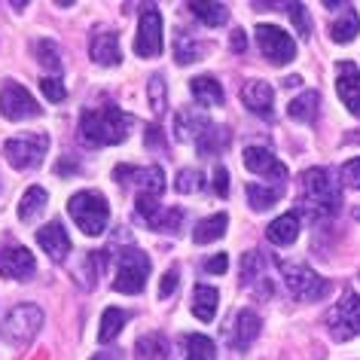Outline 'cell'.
Listing matches in <instances>:
<instances>
[{"label":"cell","mask_w":360,"mask_h":360,"mask_svg":"<svg viewBox=\"0 0 360 360\" xmlns=\"http://www.w3.org/2000/svg\"><path fill=\"white\" fill-rule=\"evenodd\" d=\"M129 129H131V116H125L120 107H113V104L86 110L83 120H79L83 141L92 143V147H110V143H120V141L129 138Z\"/></svg>","instance_id":"6da1fadb"},{"label":"cell","mask_w":360,"mask_h":360,"mask_svg":"<svg viewBox=\"0 0 360 360\" xmlns=\"http://www.w3.org/2000/svg\"><path fill=\"white\" fill-rule=\"evenodd\" d=\"M302 205L305 211L311 214L314 220L318 217H330V214L339 211L342 195L336 180H330V171L323 168H309L302 174Z\"/></svg>","instance_id":"7a4b0ae2"},{"label":"cell","mask_w":360,"mask_h":360,"mask_svg":"<svg viewBox=\"0 0 360 360\" xmlns=\"http://www.w3.org/2000/svg\"><path fill=\"white\" fill-rule=\"evenodd\" d=\"M68 211L86 236H101L107 229V220H110V205H107L104 195L95 193V190H83V193L70 195Z\"/></svg>","instance_id":"3957f363"},{"label":"cell","mask_w":360,"mask_h":360,"mask_svg":"<svg viewBox=\"0 0 360 360\" xmlns=\"http://www.w3.org/2000/svg\"><path fill=\"white\" fill-rule=\"evenodd\" d=\"M43 327V311L34 302H19L15 309L4 318V327H0V336H4L6 345L22 348L37 336V330Z\"/></svg>","instance_id":"277c9868"},{"label":"cell","mask_w":360,"mask_h":360,"mask_svg":"<svg viewBox=\"0 0 360 360\" xmlns=\"http://www.w3.org/2000/svg\"><path fill=\"white\" fill-rule=\"evenodd\" d=\"M327 327L336 342H348V339L360 336V296L354 290H345L342 300L330 309Z\"/></svg>","instance_id":"5b68a950"},{"label":"cell","mask_w":360,"mask_h":360,"mask_svg":"<svg viewBox=\"0 0 360 360\" xmlns=\"http://www.w3.org/2000/svg\"><path fill=\"white\" fill-rule=\"evenodd\" d=\"M49 150V134L46 131H34V134H25V138H13L4 143V156L13 168H37L43 156Z\"/></svg>","instance_id":"8992f818"},{"label":"cell","mask_w":360,"mask_h":360,"mask_svg":"<svg viewBox=\"0 0 360 360\" xmlns=\"http://www.w3.org/2000/svg\"><path fill=\"white\" fill-rule=\"evenodd\" d=\"M150 275V257L138 248H129L120 254V272H116L113 290L116 293H141Z\"/></svg>","instance_id":"52a82bcc"},{"label":"cell","mask_w":360,"mask_h":360,"mask_svg":"<svg viewBox=\"0 0 360 360\" xmlns=\"http://www.w3.org/2000/svg\"><path fill=\"white\" fill-rule=\"evenodd\" d=\"M281 275L287 281V290H290L296 300L311 302V300H321V296L327 293V281L305 263H281Z\"/></svg>","instance_id":"ba28073f"},{"label":"cell","mask_w":360,"mask_h":360,"mask_svg":"<svg viewBox=\"0 0 360 360\" xmlns=\"http://www.w3.org/2000/svg\"><path fill=\"white\" fill-rule=\"evenodd\" d=\"M257 43L263 49V56L278 68L296 58V40L287 31L275 28V25H257Z\"/></svg>","instance_id":"9c48e42d"},{"label":"cell","mask_w":360,"mask_h":360,"mask_svg":"<svg viewBox=\"0 0 360 360\" xmlns=\"http://www.w3.org/2000/svg\"><path fill=\"white\" fill-rule=\"evenodd\" d=\"M0 113L13 122H22V120H31V116H40L43 107L34 101V95L25 86L4 83V89H0Z\"/></svg>","instance_id":"30bf717a"},{"label":"cell","mask_w":360,"mask_h":360,"mask_svg":"<svg viewBox=\"0 0 360 360\" xmlns=\"http://www.w3.org/2000/svg\"><path fill=\"white\" fill-rule=\"evenodd\" d=\"M134 52L141 58H156L162 52V15L156 6H147L138 22V37H134Z\"/></svg>","instance_id":"8fae6325"},{"label":"cell","mask_w":360,"mask_h":360,"mask_svg":"<svg viewBox=\"0 0 360 360\" xmlns=\"http://www.w3.org/2000/svg\"><path fill=\"white\" fill-rule=\"evenodd\" d=\"M37 269V259L28 248L22 245H4L0 248V275L13 278V281H25L28 275H34Z\"/></svg>","instance_id":"7c38bea8"},{"label":"cell","mask_w":360,"mask_h":360,"mask_svg":"<svg viewBox=\"0 0 360 360\" xmlns=\"http://www.w3.org/2000/svg\"><path fill=\"white\" fill-rule=\"evenodd\" d=\"M113 177L120 184H141V193H150L159 199V193L165 190V174H162L159 165L153 168H131V165H120L113 171Z\"/></svg>","instance_id":"4fadbf2b"},{"label":"cell","mask_w":360,"mask_h":360,"mask_svg":"<svg viewBox=\"0 0 360 360\" xmlns=\"http://www.w3.org/2000/svg\"><path fill=\"white\" fill-rule=\"evenodd\" d=\"M336 92L354 116H360V70L354 61L336 65Z\"/></svg>","instance_id":"5bb4252c"},{"label":"cell","mask_w":360,"mask_h":360,"mask_svg":"<svg viewBox=\"0 0 360 360\" xmlns=\"http://www.w3.org/2000/svg\"><path fill=\"white\" fill-rule=\"evenodd\" d=\"M241 104H245L250 113H257V116H263V120H269V116H272V104H275L272 86L263 83V79H250V83L241 89Z\"/></svg>","instance_id":"9a60e30c"},{"label":"cell","mask_w":360,"mask_h":360,"mask_svg":"<svg viewBox=\"0 0 360 360\" xmlns=\"http://www.w3.org/2000/svg\"><path fill=\"white\" fill-rule=\"evenodd\" d=\"M241 162H245V168L254 171V174H266V177L275 174L278 180L287 177V168L272 156V150H266V147H248L245 156H241Z\"/></svg>","instance_id":"2e32d148"},{"label":"cell","mask_w":360,"mask_h":360,"mask_svg":"<svg viewBox=\"0 0 360 360\" xmlns=\"http://www.w3.org/2000/svg\"><path fill=\"white\" fill-rule=\"evenodd\" d=\"M37 245L46 250L49 259H56V263H61V259L70 254V238L61 223H46L43 229H37Z\"/></svg>","instance_id":"e0dca14e"},{"label":"cell","mask_w":360,"mask_h":360,"mask_svg":"<svg viewBox=\"0 0 360 360\" xmlns=\"http://www.w3.org/2000/svg\"><path fill=\"white\" fill-rule=\"evenodd\" d=\"M89 56H92L95 65H104V68H113L120 65V37L113 31H104V34H95L92 43H89Z\"/></svg>","instance_id":"ac0fdd59"},{"label":"cell","mask_w":360,"mask_h":360,"mask_svg":"<svg viewBox=\"0 0 360 360\" xmlns=\"http://www.w3.org/2000/svg\"><path fill=\"white\" fill-rule=\"evenodd\" d=\"M259 327H263L259 314H257V311H250V309H241V311L236 314V327H232V345L245 351L250 342L259 336Z\"/></svg>","instance_id":"d6986e66"},{"label":"cell","mask_w":360,"mask_h":360,"mask_svg":"<svg viewBox=\"0 0 360 360\" xmlns=\"http://www.w3.org/2000/svg\"><path fill=\"white\" fill-rule=\"evenodd\" d=\"M208 129H211V122L205 120V116H199V110H180L177 113L174 131H177L180 141H195V143H199Z\"/></svg>","instance_id":"ffe728a7"},{"label":"cell","mask_w":360,"mask_h":360,"mask_svg":"<svg viewBox=\"0 0 360 360\" xmlns=\"http://www.w3.org/2000/svg\"><path fill=\"white\" fill-rule=\"evenodd\" d=\"M296 236H300V217H296V214H281V217L266 226V238L272 241V245H281V248L293 245Z\"/></svg>","instance_id":"44dd1931"},{"label":"cell","mask_w":360,"mask_h":360,"mask_svg":"<svg viewBox=\"0 0 360 360\" xmlns=\"http://www.w3.org/2000/svg\"><path fill=\"white\" fill-rule=\"evenodd\" d=\"M190 92H193V98L202 107H217V104H223V98H226V95H223V86L214 77H195V79H190Z\"/></svg>","instance_id":"7402d4cb"},{"label":"cell","mask_w":360,"mask_h":360,"mask_svg":"<svg viewBox=\"0 0 360 360\" xmlns=\"http://www.w3.org/2000/svg\"><path fill=\"white\" fill-rule=\"evenodd\" d=\"M217 302H220V293L214 290V287H205V284H195L193 290V314L199 321H214V314H217Z\"/></svg>","instance_id":"603a6c76"},{"label":"cell","mask_w":360,"mask_h":360,"mask_svg":"<svg viewBox=\"0 0 360 360\" xmlns=\"http://www.w3.org/2000/svg\"><path fill=\"white\" fill-rule=\"evenodd\" d=\"M134 360H168V342L159 333L141 336L134 342Z\"/></svg>","instance_id":"cb8c5ba5"},{"label":"cell","mask_w":360,"mask_h":360,"mask_svg":"<svg viewBox=\"0 0 360 360\" xmlns=\"http://www.w3.org/2000/svg\"><path fill=\"white\" fill-rule=\"evenodd\" d=\"M226 226H229V217H226V214H214V217H205L199 226H195L193 241H195V245H211V241L223 238Z\"/></svg>","instance_id":"d4e9b609"},{"label":"cell","mask_w":360,"mask_h":360,"mask_svg":"<svg viewBox=\"0 0 360 360\" xmlns=\"http://www.w3.org/2000/svg\"><path fill=\"white\" fill-rule=\"evenodd\" d=\"M318 107H321V95L318 92H302L300 98H293L290 101L287 113H290V120H296V122H314Z\"/></svg>","instance_id":"484cf974"},{"label":"cell","mask_w":360,"mask_h":360,"mask_svg":"<svg viewBox=\"0 0 360 360\" xmlns=\"http://www.w3.org/2000/svg\"><path fill=\"white\" fill-rule=\"evenodd\" d=\"M357 31H360V19H357V13L351 10V6H345V13H342L339 19L330 25L333 43H351L357 37Z\"/></svg>","instance_id":"4316f807"},{"label":"cell","mask_w":360,"mask_h":360,"mask_svg":"<svg viewBox=\"0 0 360 360\" xmlns=\"http://www.w3.org/2000/svg\"><path fill=\"white\" fill-rule=\"evenodd\" d=\"M284 190L281 186H259V184H248V202L254 211H266L272 208L275 202H281Z\"/></svg>","instance_id":"83f0119b"},{"label":"cell","mask_w":360,"mask_h":360,"mask_svg":"<svg viewBox=\"0 0 360 360\" xmlns=\"http://www.w3.org/2000/svg\"><path fill=\"white\" fill-rule=\"evenodd\" d=\"M125 323H129V314H125L122 309H107V311L101 314V327H98V339H101V342H113V339L122 333Z\"/></svg>","instance_id":"f1b7e54d"},{"label":"cell","mask_w":360,"mask_h":360,"mask_svg":"<svg viewBox=\"0 0 360 360\" xmlns=\"http://www.w3.org/2000/svg\"><path fill=\"white\" fill-rule=\"evenodd\" d=\"M190 10H193L195 19L205 22V25H211V28H217V25H223L229 19L226 4H190Z\"/></svg>","instance_id":"f546056e"},{"label":"cell","mask_w":360,"mask_h":360,"mask_svg":"<svg viewBox=\"0 0 360 360\" xmlns=\"http://www.w3.org/2000/svg\"><path fill=\"white\" fill-rule=\"evenodd\" d=\"M43 208H46V190H43V186H31V190L22 195L19 217H22V220H34Z\"/></svg>","instance_id":"4dcf8cb0"},{"label":"cell","mask_w":360,"mask_h":360,"mask_svg":"<svg viewBox=\"0 0 360 360\" xmlns=\"http://www.w3.org/2000/svg\"><path fill=\"white\" fill-rule=\"evenodd\" d=\"M186 360H217V351H214V342L208 336H186Z\"/></svg>","instance_id":"1f68e13d"},{"label":"cell","mask_w":360,"mask_h":360,"mask_svg":"<svg viewBox=\"0 0 360 360\" xmlns=\"http://www.w3.org/2000/svg\"><path fill=\"white\" fill-rule=\"evenodd\" d=\"M138 217L143 220V223H150L153 229L159 226V217H162V205H159V199L156 195H150V193H138Z\"/></svg>","instance_id":"d6a6232c"},{"label":"cell","mask_w":360,"mask_h":360,"mask_svg":"<svg viewBox=\"0 0 360 360\" xmlns=\"http://www.w3.org/2000/svg\"><path fill=\"white\" fill-rule=\"evenodd\" d=\"M199 56H202V46L190 37V34L180 31L177 37H174V58L180 61V65H190V61H195Z\"/></svg>","instance_id":"836d02e7"},{"label":"cell","mask_w":360,"mask_h":360,"mask_svg":"<svg viewBox=\"0 0 360 360\" xmlns=\"http://www.w3.org/2000/svg\"><path fill=\"white\" fill-rule=\"evenodd\" d=\"M229 143V134H226V129H217V125H211L208 131H205V138L199 141V150L202 153H217V150H223Z\"/></svg>","instance_id":"e575fe53"},{"label":"cell","mask_w":360,"mask_h":360,"mask_svg":"<svg viewBox=\"0 0 360 360\" xmlns=\"http://www.w3.org/2000/svg\"><path fill=\"white\" fill-rule=\"evenodd\" d=\"M147 95H150V107H153V113H156V116L165 113V79H162V77H153V79H150Z\"/></svg>","instance_id":"d590c367"},{"label":"cell","mask_w":360,"mask_h":360,"mask_svg":"<svg viewBox=\"0 0 360 360\" xmlns=\"http://www.w3.org/2000/svg\"><path fill=\"white\" fill-rule=\"evenodd\" d=\"M177 193H199L202 186H205V177L199 174V171H180V177H177Z\"/></svg>","instance_id":"8d00e7d4"},{"label":"cell","mask_w":360,"mask_h":360,"mask_svg":"<svg viewBox=\"0 0 360 360\" xmlns=\"http://www.w3.org/2000/svg\"><path fill=\"white\" fill-rule=\"evenodd\" d=\"M37 56H40V65H46L52 70L61 68V58H58V46L52 40H40L37 43Z\"/></svg>","instance_id":"74e56055"},{"label":"cell","mask_w":360,"mask_h":360,"mask_svg":"<svg viewBox=\"0 0 360 360\" xmlns=\"http://www.w3.org/2000/svg\"><path fill=\"white\" fill-rule=\"evenodd\" d=\"M40 92L46 95L49 101H65V95H68L58 77H43V79H40Z\"/></svg>","instance_id":"f35d334b"},{"label":"cell","mask_w":360,"mask_h":360,"mask_svg":"<svg viewBox=\"0 0 360 360\" xmlns=\"http://www.w3.org/2000/svg\"><path fill=\"white\" fill-rule=\"evenodd\" d=\"M180 220H184V211L180 208H165L162 211V217H159V232H177V226H180Z\"/></svg>","instance_id":"ab89813d"},{"label":"cell","mask_w":360,"mask_h":360,"mask_svg":"<svg viewBox=\"0 0 360 360\" xmlns=\"http://www.w3.org/2000/svg\"><path fill=\"white\" fill-rule=\"evenodd\" d=\"M342 180H345L351 190H360V156L342 165Z\"/></svg>","instance_id":"60d3db41"},{"label":"cell","mask_w":360,"mask_h":360,"mask_svg":"<svg viewBox=\"0 0 360 360\" xmlns=\"http://www.w3.org/2000/svg\"><path fill=\"white\" fill-rule=\"evenodd\" d=\"M214 193L223 195V199H226V195H229V171L223 168V165L214 168Z\"/></svg>","instance_id":"b9f144b4"},{"label":"cell","mask_w":360,"mask_h":360,"mask_svg":"<svg viewBox=\"0 0 360 360\" xmlns=\"http://www.w3.org/2000/svg\"><path fill=\"white\" fill-rule=\"evenodd\" d=\"M290 19H293L296 28H300L302 37H309V15H305V6L302 4H293L290 6Z\"/></svg>","instance_id":"7bdbcfd3"},{"label":"cell","mask_w":360,"mask_h":360,"mask_svg":"<svg viewBox=\"0 0 360 360\" xmlns=\"http://www.w3.org/2000/svg\"><path fill=\"white\" fill-rule=\"evenodd\" d=\"M177 281H180V275H177V269H168L165 275H162V284H159V296H171L177 290Z\"/></svg>","instance_id":"ee69618b"},{"label":"cell","mask_w":360,"mask_h":360,"mask_svg":"<svg viewBox=\"0 0 360 360\" xmlns=\"http://www.w3.org/2000/svg\"><path fill=\"white\" fill-rule=\"evenodd\" d=\"M205 269H208L211 275H223V272L229 269V257H226V254H214L208 263H205Z\"/></svg>","instance_id":"f6af8a7d"},{"label":"cell","mask_w":360,"mask_h":360,"mask_svg":"<svg viewBox=\"0 0 360 360\" xmlns=\"http://www.w3.org/2000/svg\"><path fill=\"white\" fill-rule=\"evenodd\" d=\"M232 49H236V52H245V49H248L245 31H232Z\"/></svg>","instance_id":"bcb514c9"},{"label":"cell","mask_w":360,"mask_h":360,"mask_svg":"<svg viewBox=\"0 0 360 360\" xmlns=\"http://www.w3.org/2000/svg\"><path fill=\"white\" fill-rule=\"evenodd\" d=\"M95 360H113V357H95Z\"/></svg>","instance_id":"7dc6e473"}]
</instances>
